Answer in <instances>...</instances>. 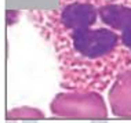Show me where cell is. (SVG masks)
<instances>
[{
    "mask_svg": "<svg viewBox=\"0 0 131 123\" xmlns=\"http://www.w3.org/2000/svg\"><path fill=\"white\" fill-rule=\"evenodd\" d=\"M28 18L54 48L63 89L102 93L131 69V50L120 33L102 21L93 26L63 28L44 10H30Z\"/></svg>",
    "mask_w": 131,
    "mask_h": 123,
    "instance_id": "1",
    "label": "cell"
},
{
    "mask_svg": "<svg viewBox=\"0 0 131 123\" xmlns=\"http://www.w3.org/2000/svg\"><path fill=\"white\" fill-rule=\"evenodd\" d=\"M18 17H19V11L17 10H8L7 11V25L11 26L18 21Z\"/></svg>",
    "mask_w": 131,
    "mask_h": 123,
    "instance_id": "6",
    "label": "cell"
},
{
    "mask_svg": "<svg viewBox=\"0 0 131 123\" xmlns=\"http://www.w3.org/2000/svg\"><path fill=\"white\" fill-rule=\"evenodd\" d=\"M95 4L102 24L120 33L131 50V0H90Z\"/></svg>",
    "mask_w": 131,
    "mask_h": 123,
    "instance_id": "3",
    "label": "cell"
},
{
    "mask_svg": "<svg viewBox=\"0 0 131 123\" xmlns=\"http://www.w3.org/2000/svg\"><path fill=\"white\" fill-rule=\"evenodd\" d=\"M54 116L62 118H106L108 111L98 91L69 90L59 93L50 104Z\"/></svg>",
    "mask_w": 131,
    "mask_h": 123,
    "instance_id": "2",
    "label": "cell"
},
{
    "mask_svg": "<svg viewBox=\"0 0 131 123\" xmlns=\"http://www.w3.org/2000/svg\"><path fill=\"white\" fill-rule=\"evenodd\" d=\"M108 98L115 116L131 118V69L120 73L113 80Z\"/></svg>",
    "mask_w": 131,
    "mask_h": 123,
    "instance_id": "4",
    "label": "cell"
},
{
    "mask_svg": "<svg viewBox=\"0 0 131 123\" xmlns=\"http://www.w3.org/2000/svg\"><path fill=\"white\" fill-rule=\"evenodd\" d=\"M44 118V114L36 108L22 107V108H14L7 114L8 120H17V119H39Z\"/></svg>",
    "mask_w": 131,
    "mask_h": 123,
    "instance_id": "5",
    "label": "cell"
}]
</instances>
